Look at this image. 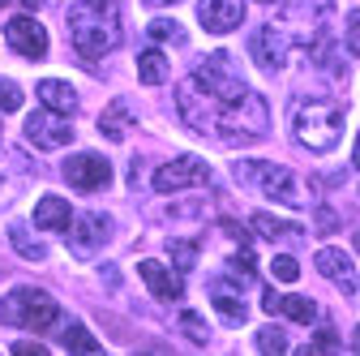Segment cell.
I'll list each match as a JSON object with an SVG mask.
<instances>
[{
	"mask_svg": "<svg viewBox=\"0 0 360 356\" xmlns=\"http://www.w3.org/2000/svg\"><path fill=\"white\" fill-rule=\"evenodd\" d=\"M176 112L189 129L214 133L219 142H257L266 138V99L249 91L232 65V52H210L206 65L176 86Z\"/></svg>",
	"mask_w": 360,
	"mask_h": 356,
	"instance_id": "obj_1",
	"label": "cell"
},
{
	"mask_svg": "<svg viewBox=\"0 0 360 356\" xmlns=\"http://www.w3.org/2000/svg\"><path fill=\"white\" fill-rule=\"evenodd\" d=\"M69 26V43L77 48L82 61H99L112 48H120V0H82V5L69 9L65 18Z\"/></svg>",
	"mask_w": 360,
	"mask_h": 356,
	"instance_id": "obj_2",
	"label": "cell"
},
{
	"mask_svg": "<svg viewBox=\"0 0 360 356\" xmlns=\"http://www.w3.org/2000/svg\"><path fill=\"white\" fill-rule=\"evenodd\" d=\"M292 133L313 155L335 151L343 138V103L339 99H300L292 112Z\"/></svg>",
	"mask_w": 360,
	"mask_h": 356,
	"instance_id": "obj_3",
	"label": "cell"
},
{
	"mask_svg": "<svg viewBox=\"0 0 360 356\" xmlns=\"http://www.w3.org/2000/svg\"><path fill=\"white\" fill-rule=\"evenodd\" d=\"M253 176L262 181V193H266V198H275V202H283V206H304V189H300V181H296L288 167L236 159V181H253Z\"/></svg>",
	"mask_w": 360,
	"mask_h": 356,
	"instance_id": "obj_4",
	"label": "cell"
},
{
	"mask_svg": "<svg viewBox=\"0 0 360 356\" xmlns=\"http://www.w3.org/2000/svg\"><path fill=\"white\" fill-rule=\"evenodd\" d=\"M206 181H210V163H202L198 155H180L155 172V193H185Z\"/></svg>",
	"mask_w": 360,
	"mask_h": 356,
	"instance_id": "obj_5",
	"label": "cell"
},
{
	"mask_svg": "<svg viewBox=\"0 0 360 356\" xmlns=\"http://www.w3.org/2000/svg\"><path fill=\"white\" fill-rule=\"evenodd\" d=\"M26 142H30L34 151H60V146L73 142V125H69V116L43 108V112H34V116L26 120Z\"/></svg>",
	"mask_w": 360,
	"mask_h": 356,
	"instance_id": "obj_6",
	"label": "cell"
},
{
	"mask_svg": "<svg viewBox=\"0 0 360 356\" xmlns=\"http://www.w3.org/2000/svg\"><path fill=\"white\" fill-rule=\"evenodd\" d=\"M65 181L73 189H82V193H95V189H103L112 181V163L103 155H95V151H82V155H73L65 163Z\"/></svg>",
	"mask_w": 360,
	"mask_h": 356,
	"instance_id": "obj_7",
	"label": "cell"
},
{
	"mask_svg": "<svg viewBox=\"0 0 360 356\" xmlns=\"http://www.w3.org/2000/svg\"><path fill=\"white\" fill-rule=\"evenodd\" d=\"M5 43L18 56H26V61H43V56H48V30H43L30 13L5 22Z\"/></svg>",
	"mask_w": 360,
	"mask_h": 356,
	"instance_id": "obj_8",
	"label": "cell"
},
{
	"mask_svg": "<svg viewBox=\"0 0 360 356\" xmlns=\"http://www.w3.org/2000/svg\"><path fill=\"white\" fill-rule=\"evenodd\" d=\"M198 22L210 34H232L245 22V0H202V5H198Z\"/></svg>",
	"mask_w": 360,
	"mask_h": 356,
	"instance_id": "obj_9",
	"label": "cell"
},
{
	"mask_svg": "<svg viewBox=\"0 0 360 356\" xmlns=\"http://www.w3.org/2000/svg\"><path fill=\"white\" fill-rule=\"evenodd\" d=\"M313 266H318V275H326V279H330L335 288H343L347 296H352V292H356V284H360V279H356V262H352L343 249H330V245H326V249H318Z\"/></svg>",
	"mask_w": 360,
	"mask_h": 356,
	"instance_id": "obj_10",
	"label": "cell"
},
{
	"mask_svg": "<svg viewBox=\"0 0 360 356\" xmlns=\"http://www.w3.org/2000/svg\"><path fill=\"white\" fill-rule=\"evenodd\" d=\"M138 275L146 279V288H150V296H159V300H176V296H185V279H180L172 266H163V262H155V258H146V262H138Z\"/></svg>",
	"mask_w": 360,
	"mask_h": 356,
	"instance_id": "obj_11",
	"label": "cell"
},
{
	"mask_svg": "<svg viewBox=\"0 0 360 356\" xmlns=\"http://www.w3.org/2000/svg\"><path fill=\"white\" fill-rule=\"evenodd\" d=\"M249 52L257 56V65H262L266 73H275V69L283 65V56H288V34L275 30V26H262V30L253 34V48H249Z\"/></svg>",
	"mask_w": 360,
	"mask_h": 356,
	"instance_id": "obj_12",
	"label": "cell"
},
{
	"mask_svg": "<svg viewBox=\"0 0 360 356\" xmlns=\"http://www.w3.org/2000/svg\"><path fill=\"white\" fill-rule=\"evenodd\" d=\"M73 224V210L60 193H43L34 202V228H48V232H69Z\"/></svg>",
	"mask_w": 360,
	"mask_h": 356,
	"instance_id": "obj_13",
	"label": "cell"
},
{
	"mask_svg": "<svg viewBox=\"0 0 360 356\" xmlns=\"http://www.w3.org/2000/svg\"><path fill=\"white\" fill-rule=\"evenodd\" d=\"M262 309H266V314H288V318L300 322V326H309L313 318H318V305H313L309 296H279V292H266V296H262Z\"/></svg>",
	"mask_w": 360,
	"mask_h": 356,
	"instance_id": "obj_14",
	"label": "cell"
},
{
	"mask_svg": "<svg viewBox=\"0 0 360 356\" xmlns=\"http://www.w3.org/2000/svg\"><path fill=\"white\" fill-rule=\"evenodd\" d=\"M73 224L77 228H69V232H73V249L77 253H95L108 241V215H77Z\"/></svg>",
	"mask_w": 360,
	"mask_h": 356,
	"instance_id": "obj_15",
	"label": "cell"
},
{
	"mask_svg": "<svg viewBox=\"0 0 360 356\" xmlns=\"http://www.w3.org/2000/svg\"><path fill=\"white\" fill-rule=\"evenodd\" d=\"M34 91H39V103H43V108H52V112H60V116H73V112H77V91H73L69 82H60V77H43Z\"/></svg>",
	"mask_w": 360,
	"mask_h": 356,
	"instance_id": "obj_16",
	"label": "cell"
},
{
	"mask_svg": "<svg viewBox=\"0 0 360 356\" xmlns=\"http://www.w3.org/2000/svg\"><path fill=\"white\" fill-rule=\"evenodd\" d=\"M39 296H43L39 288H13L5 300H0V322H5V326H22V322H26V314L34 309V300H39Z\"/></svg>",
	"mask_w": 360,
	"mask_h": 356,
	"instance_id": "obj_17",
	"label": "cell"
},
{
	"mask_svg": "<svg viewBox=\"0 0 360 356\" xmlns=\"http://www.w3.org/2000/svg\"><path fill=\"white\" fill-rule=\"evenodd\" d=\"M99 133L108 142H124V133H129V103L124 99H112L99 116Z\"/></svg>",
	"mask_w": 360,
	"mask_h": 356,
	"instance_id": "obj_18",
	"label": "cell"
},
{
	"mask_svg": "<svg viewBox=\"0 0 360 356\" xmlns=\"http://www.w3.org/2000/svg\"><path fill=\"white\" fill-rule=\"evenodd\" d=\"M22 326H26V331H34V335H39V331H56V326H60V305H56L48 292H43V296L34 300V309L26 314V322H22Z\"/></svg>",
	"mask_w": 360,
	"mask_h": 356,
	"instance_id": "obj_19",
	"label": "cell"
},
{
	"mask_svg": "<svg viewBox=\"0 0 360 356\" xmlns=\"http://www.w3.org/2000/svg\"><path fill=\"white\" fill-rule=\"evenodd\" d=\"M210 305H214L228 322H245V318H249V309H245L240 292H236V288H228V284H214V288H210Z\"/></svg>",
	"mask_w": 360,
	"mask_h": 356,
	"instance_id": "obj_20",
	"label": "cell"
},
{
	"mask_svg": "<svg viewBox=\"0 0 360 356\" xmlns=\"http://www.w3.org/2000/svg\"><path fill=\"white\" fill-rule=\"evenodd\" d=\"M138 77H142L146 86H163V82H167V56H163L159 48L138 52Z\"/></svg>",
	"mask_w": 360,
	"mask_h": 356,
	"instance_id": "obj_21",
	"label": "cell"
},
{
	"mask_svg": "<svg viewBox=\"0 0 360 356\" xmlns=\"http://www.w3.org/2000/svg\"><path fill=\"white\" fill-rule=\"evenodd\" d=\"M253 228L266 236V241H296L300 236V224H288V219H275V215H253Z\"/></svg>",
	"mask_w": 360,
	"mask_h": 356,
	"instance_id": "obj_22",
	"label": "cell"
},
{
	"mask_svg": "<svg viewBox=\"0 0 360 356\" xmlns=\"http://www.w3.org/2000/svg\"><path fill=\"white\" fill-rule=\"evenodd\" d=\"M60 343H65V352H103V343L90 335L82 322H73L69 331H60Z\"/></svg>",
	"mask_w": 360,
	"mask_h": 356,
	"instance_id": "obj_23",
	"label": "cell"
},
{
	"mask_svg": "<svg viewBox=\"0 0 360 356\" xmlns=\"http://www.w3.org/2000/svg\"><path fill=\"white\" fill-rule=\"evenodd\" d=\"M9 241H13V249H18L22 258H30V262H43V258H48V249H43L39 241H30L22 224H13V228H9Z\"/></svg>",
	"mask_w": 360,
	"mask_h": 356,
	"instance_id": "obj_24",
	"label": "cell"
},
{
	"mask_svg": "<svg viewBox=\"0 0 360 356\" xmlns=\"http://www.w3.org/2000/svg\"><path fill=\"white\" fill-rule=\"evenodd\" d=\"M167 253H172V262L180 266V271H189V266L198 262V241H167Z\"/></svg>",
	"mask_w": 360,
	"mask_h": 356,
	"instance_id": "obj_25",
	"label": "cell"
},
{
	"mask_svg": "<svg viewBox=\"0 0 360 356\" xmlns=\"http://www.w3.org/2000/svg\"><path fill=\"white\" fill-rule=\"evenodd\" d=\"M270 275H275L279 284H296V279H300V266H296V258H288V253H279L275 262H270Z\"/></svg>",
	"mask_w": 360,
	"mask_h": 356,
	"instance_id": "obj_26",
	"label": "cell"
},
{
	"mask_svg": "<svg viewBox=\"0 0 360 356\" xmlns=\"http://www.w3.org/2000/svg\"><path fill=\"white\" fill-rule=\"evenodd\" d=\"M26 99H22V91H18V82L13 77H0V112H18Z\"/></svg>",
	"mask_w": 360,
	"mask_h": 356,
	"instance_id": "obj_27",
	"label": "cell"
},
{
	"mask_svg": "<svg viewBox=\"0 0 360 356\" xmlns=\"http://www.w3.org/2000/svg\"><path fill=\"white\" fill-rule=\"evenodd\" d=\"M232 271L245 279V284H253V275H257V266H253V253H249V245H240L236 253H232Z\"/></svg>",
	"mask_w": 360,
	"mask_h": 356,
	"instance_id": "obj_28",
	"label": "cell"
},
{
	"mask_svg": "<svg viewBox=\"0 0 360 356\" xmlns=\"http://www.w3.org/2000/svg\"><path fill=\"white\" fill-rule=\"evenodd\" d=\"M257 348L262 352H288V335L279 326H266V331H257Z\"/></svg>",
	"mask_w": 360,
	"mask_h": 356,
	"instance_id": "obj_29",
	"label": "cell"
},
{
	"mask_svg": "<svg viewBox=\"0 0 360 356\" xmlns=\"http://www.w3.org/2000/svg\"><path fill=\"white\" fill-rule=\"evenodd\" d=\"M180 331H185L193 343H206V339H210V331H206V322H202L198 314H180Z\"/></svg>",
	"mask_w": 360,
	"mask_h": 356,
	"instance_id": "obj_30",
	"label": "cell"
},
{
	"mask_svg": "<svg viewBox=\"0 0 360 356\" xmlns=\"http://www.w3.org/2000/svg\"><path fill=\"white\" fill-rule=\"evenodd\" d=\"M339 348H343V339H339V335H335L330 326H322L318 335L309 339V352H339Z\"/></svg>",
	"mask_w": 360,
	"mask_h": 356,
	"instance_id": "obj_31",
	"label": "cell"
},
{
	"mask_svg": "<svg viewBox=\"0 0 360 356\" xmlns=\"http://www.w3.org/2000/svg\"><path fill=\"white\" fill-rule=\"evenodd\" d=\"M150 39H159V43H167V39H172V43H176V39H180V26H176V22H167V18H159V22H150Z\"/></svg>",
	"mask_w": 360,
	"mask_h": 356,
	"instance_id": "obj_32",
	"label": "cell"
},
{
	"mask_svg": "<svg viewBox=\"0 0 360 356\" xmlns=\"http://www.w3.org/2000/svg\"><path fill=\"white\" fill-rule=\"evenodd\" d=\"M347 52H352V56H360V9H352V13H347Z\"/></svg>",
	"mask_w": 360,
	"mask_h": 356,
	"instance_id": "obj_33",
	"label": "cell"
},
{
	"mask_svg": "<svg viewBox=\"0 0 360 356\" xmlns=\"http://www.w3.org/2000/svg\"><path fill=\"white\" fill-rule=\"evenodd\" d=\"M313 232H322V236H330V232H339V215L335 210H318V228H313Z\"/></svg>",
	"mask_w": 360,
	"mask_h": 356,
	"instance_id": "obj_34",
	"label": "cell"
},
{
	"mask_svg": "<svg viewBox=\"0 0 360 356\" xmlns=\"http://www.w3.org/2000/svg\"><path fill=\"white\" fill-rule=\"evenodd\" d=\"M13 352H18V356H48V348H43L39 339H18Z\"/></svg>",
	"mask_w": 360,
	"mask_h": 356,
	"instance_id": "obj_35",
	"label": "cell"
},
{
	"mask_svg": "<svg viewBox=\"0 0 360 356\" xmlns=\"http://www.w3.org/2000/svg\"><path fill=\"white\" fill-rule=\"evenodd\" d=\"M223 232H228L232 241H240V245H249V232H245V228L236 224V219H223Z\"/></svg>",
	"mask_w": 360,
	"mask_h": 356,
	"instance_id": "obj_36",
	"label": "cell"
},
{
	"mask_svg": "<svg viewBox=\"0 0 360 356\" xmlns=\"http://www.w3.org/2000/svg\"><path fill=\"white\" fill-rule=\"evenodd\" d=\"M39 5H43V0H26V9H30V13H39Z\"/></svg>",
	"mask_w": 360,
	"mask_h": 356,
	"instance_id": "obj_37",
	"label": "cell"
},
{
	"mask_svg": "<svg viewBox=\"0 0 360 356\" xmlns=\"http://www.w3.org/2000/svg\"><path fill=\"white\" fill-rule=\"evenodd\" d=\"M352 348H356V352H360V326H356V335H352Z\"/></svg>",
	"mask_w": 360,
	"mask_h": 356,
	"instance_id": "obj_38",
	"label": "cell"
},
{
	"mask_svg": "<svg viewBox=\"0 0 360 356\" xmlns=\"http://www.w3.org/2000/svg\"><path fill=\"white\" fill-rule=\"evenodd\" d=\"M356 167H360V133H356Z\"/></svg>",
	"mask_w": 360,
	"mask_h": 356,
	"instance_id": "obj_39",
	"label": "cell"
},
{
	"mask_svg": "<svg viewBox=\"0 0 360 356\" xmlns=\"http://www.w3.org/2000/svg\"><path fill=\"white\" fill-rule=\"evenodd\" d=\"M257 5H279V0H257Z\"/></svg>",
	"mask_w": 360,
	"mask_h": 356,
	"instance_id": "obj_40",
	"label": "cell"
},
{
	"mask_svg": "<svg viewBox=\"0 0 360 356\" xmlns=\"http://www.w3.org/2000/svg\"><path fill=\"white\" fill-rule=\"evenodd\" d=\"M356 253H360V232H356Z\"/></svg>",
	"mask_w": 360,
	"mask_h": 356,
	"instance_id": "obj_41",
	"label": "cell"
},
{
	"mask_svg": "<svg viewBox=\"0 0 360 356\" xmlns=\"http://www.w3.org/2000/svg\"><path fill=\"white\" fill-rule=\"evenodd\" d=\"M5 5H13V0H0V9H5Z\"/></svg>",
	"mask_w": 360,
	"mask_h": 356,
	"instance_id": "obj_42",
	"label": "cell"
},
{
	"mask_svg": "<svg viewBox=\"0 0 360 356\" xmlns=\"http://www.w3.org/2000/svg\"><path fill=\"white\" fill-rule=\"evenodd\" d=\"M155 5H163V0H155Z\"/></svg>",
	"mask_w": 360,
	"mask_h": 356,
	"instance_id": "obj_43",
	"label": "cell"
}]
</instances>
